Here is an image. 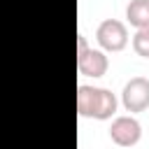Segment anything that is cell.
I'll use <instances>...</instances> for the list:
<instances>
[{
  "instance_id": "1",
  "label": "cell",
  "mask_w": 149,
  "mask_h": 149,
  "mask_svg": "<svg viewBox=\"0 0 149 149\" xmlns=\"http://www.w3.org/2000/svg\"><path fill=\"white\" fill-rule=\"evenodd\" d=\"M95 40L105 51H121L128 44V28L119 19H105L95 28Z\"/></svg>"
},
{
  "instance_id": "2",
  "label": "cell",
  "mask_w": 149,
  "mask_h": 149,
  "mask_svg": "<svg viewBox=\"0 0 149 149\" xmlns=\"http://www.w3.org/2000/svg\"><path fill=\"white\" fill-rule=\"evenodd\" d=\"M121 105L130 114L149 109V79L147 77H130L121 91Z\"/></svg>"
},
{
  "instance_id": "3",
  "label": "cell",
  "mask_w": 149,
  "mask_h": 149,
  "mask_svg": "<svg viewBox=\"0 0 149 149\" xmlns=\"http://www.w3.org/2000/svg\"><path fill=\"white\" fill-rule=\"evenodd\" d=\"M142 137V126L135 116H116L109 126V140L119 147H135Z\"/></svg>"
},
{
  "instance_id": "4",
  "label": "cell",
  "mask_w": 149,
  "mask_h": 149,
  "mask_svg": "<svg viewBox=\"0 0 149 149\" xmlns=\"http://www.w3.org/2000/svg\"><path fill=\"white\" fill-rule=\"evenodd\" d=\"M107 68H109V61H107L105 51H100V49L88 47L86 51L77 54V70L81 77H93V79L102 77L107 72Z\"/></svg>"
},
{
  "instance_id": "5",
  "label": "cell",
  "mask_w": 149,
  "mask_h": 149,
  "mask_svg": "<svg viewBox=\"0 0 149 149\" xmlns=\"http://www.w3.org/2000/svg\"><path fill=\"white\" fill-rule=\"evenodd\" d=\"M116 107H119V100L116 95L109 91V88H100L98 86V98H95V107H93V116L91 119H98V121H107L116 114Z\"/></svg>"
},
{
  "instance_id": "6",
  "label": "cell",
  "mask_w": 149,
  "mask_h": 149,
  "mask_svg": "<svg viewBox=\"0 0 149 149\" xmlns=\"http://www.w3.org/2000/svg\"><path fill=\"white\" fill-rule=\"evenodd\" d=\"M95 98H98V86H86V84L77 86V112H79V116H84V119L93 116Z\"/></svg>"
},
{
  "instance_id": "7",
  "label": "cell",
  "mask_w": 149,
  "mask_h": 149,
  "mask_svg": "<svg viewBox=\"0 0 149 149\" xmlns=\"http://www.w3.org/2000/svg\"><path fill=\"white\" fill-rule=\"evenodd\" d=\"M126 19L135 28L149 26V0H130L126 7Z\"/></svg>"
},
{
  "instance_id": "8",
  "label": "cell",
  "mask_w": 149,
  "mask_h": 149,
  "mask_svg": "<svg viewBox=\"0 0 149 149\" xmlns=\"http://www.w3.org/2000/svg\"><path fill=\"white\" fill-rule=\"evenodd\" d=\"M130 44H133V51L137 56L149 58V26L147 28H137L135 35H133V40H130Z\"/></svg>"
},
{
  "instance_id": "9",
  "label": "cell",
  "mask_w": 149,
  "mask_h": 149,
  "mask_svg": "<svg viewBox=\"0 0 149 149\" xmlns=\"http://www.w3.org/2000/svg\"><path fill=\"white\" fill-rule=\"evenodd\" d=\"M86 49H88L86 35H84V33H79V35H77V54H81V51H86Z\"/></svg>"
}]
</instances>
